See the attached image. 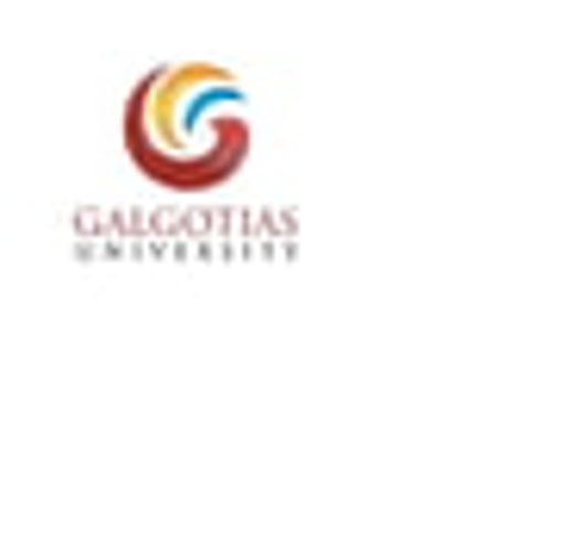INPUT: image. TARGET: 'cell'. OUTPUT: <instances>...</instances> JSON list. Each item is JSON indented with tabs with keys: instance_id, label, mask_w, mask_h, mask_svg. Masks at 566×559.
Instances as JSON below:
<instances>
[{
	"instance_id": "1",
	"label": "cell",
	"mask_w": 566,
	"mask_h": 559,
	"mask_svg": "<svg viewBox=\"0 0 566 559\" xmlns=\"http://www.w3.org/2000/svg\"><path fill=\"white\" fill-rule=\"evenodd\" d=\"M125 156L150 181L181 187V193L231 181L237 162L250 156L243 87L218 63H181L144 75L125 99Z\"/></svg>"
}]
</instances>
